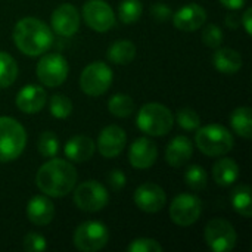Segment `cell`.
I'll use <instances>...</instances> for the list:
<instances>
[{"mask_svg": "<svg viewBox=\"0 0 252 252\" xmlns=\"http://www.w3.org/2000/svg\"><path fill=\"white\" fill-rule=\"evenodd\" d=\"M77 179L78 174L71 162L61 158H52L38 168L35 186L47 196L62 198L74 190Z\"/></svg>", "mask_w": 252, "mask_h": 252, "instance_id": "6da1fadb", "label": "cell"}, {"mask_svg": "<svg viewBox=\"0 0 252 252\" xmlns=\"http://www.w3.org/2000/svg\"><path fill=\"white\" fill-rule=\"evenodd\" d=\"M13 43L27 56H40L46 53L52 43V30L37 18H22L13 28Z\"/></svg>", "mask_w": 252, "mask_h": 252, "instance_id": "7a4b0ae2", "label": "cell"}, {"mask_svg": "<svg viewBox=\"0 0 252 252\" xmlns=\"http://www.w3.org/2000/svg\"><path fill=\"white\" fill-rule=\"evenodd\" d=\"M137 127L142 133L162 137L170 133L174 124V117L171 111L161 103H146L140 108L136 118Z\"/></svg>", "mask_w": 252, "mask_h": 252, "instance_id": "3957f363", "label": "cell"}, {"mask_svg": "<svg viewBox=\"0 0 252 252\" xmlns=\"http://www.w3.org/2000/svg\"><path fill=\"white\" fill-rule=\"evenodd\" d=\"M195 143L207 157H221L233 149L235 140L226 127L220 124H208L198 130Z\"/></svg>", "mask_w": 252, "mask_h": 252, "instance_id": "277c9868", "label": "cell"}, {"mask_svg": "<svg viewBox=\"0 0 252 252\" xmlns=\"http://www.w3.org/2000/svg\"><path fill=\"white\" fill-rule=\"evenodd\" d=\"M27 145V133L21 123L10 117H0V162L19 158Z\"/></svg>", "mask_w": 252, "mask_h": 252, "instance_id": "5b68a950", "label": "cell"}, {"mask_svg": "<svg viewBox=\"0 0 252 252\" xmlns=\"http://www.w3.org/2000/svg\"><path fill=\"white\" fill-rule=\"evenodd\" d=\"M72 241L78 251H100L109 241V230L100 221H86L75 229Z\"/></svg>", "mask_w": 252, "mask_h": 252, "instance_id": "8992f818", "label": "cell"}, {"mask_svg": "<svg viewBox=\"0 0 252 252\" xmlns=\"http://www.w3.org/2000/svg\"><path fill=\"white\" fill-rule=\"evenodd\" d=\"M112 78V69L105 62H92L80 75V87L87 96H102L111 87Z\"/></svg>", "mask_w": 252, "mask_h": 252, "instance_id": "52a82bcc", "label": "cell"}, {"mask_svg": "<svg viewBox=\"0 0 252 252\" xmlns=\"http://www.w3.org/2000/svg\"><path fill=\"white\" fill-rule=\"evenodd\" d=\"M109 202V193L103 185L96 180L80 183L74 192V204L86 213H97Z\"/></svg>", "mask_w": 252, "mask_h": 252, "instance_id": "ba28073f", "label": "cell"}, {"mask_svg": "<svg viewBox=\"0 0 252 252\" xmlns=\"http://www.w3.org/2000/svg\"><path fill=\"white\" fill-rule=\"evenodd\" d=\"M204 238L210 250L214 252H229L236 247L238 235L232 223L224 219H213L205 226Z\"/></svg>", "mask_w": 252, "mask_h": 252, "instance_id": "9c48e42d", "label": "cell"}, {"mask_svg": "<svg viewBox=\"0 0 252 252\" xmlns=\"http://www.w3.org/2000/svg\"><path fill=\"white\" fill-rule=\"evenodd\" d=\"M35 72L41 84H44L46 87H58L65 83L69 66L62 55L47 53L38 61Z\"/></svg>", "mask_w": 252, "mask_h": 252, "instance_id": "30bf717a", "label": "cell"}, {"mask_svg": "<svg viewBox=\"0 0 252 252\" xmlns=\"http://www.w3.org/2000/svg\"><path fill=\"white\" fill-rule=\"evenodd\" d=\"M202 214V201L192 193L177 195L170 205V217L173 223L182 227L192 226Z\"/></svg>", "mask_w": 252, "mask_h": 252, "instance_id": "8fae6325", "label": "cell"}, {"mask_svg": "<svg viewBox=\"0 0 252 252\" xmlns=\"http://www.w3.org/2000/svg\"><path fill=\"white\" fill-rule=\"evenodd\" d=\"M83 19L97 32H106L115 25L114 10L105 0H87L83 6Z\"/></svg>", "mask_w": 252, "mask_h": 252, "instance_id": "7c38bea8", "label": "cell"}, {"mask_svg": "<svg viewBox=\"0 0 252 252\" xmlns=\"http://www.w3.org/2000/svg\"><path fill=\"white\" fill-rule=\"evenodd\" d=\"M133 199L139 210L149 213V214L161 211L164 205L167 204V195L164 189L152 182H146L140 185L136 189Z\"/></svg>", "mask_w": 252, "mask_h": 252, "instance_id": "4fadbf2b", "label": "cell"}, {"mask_svg": "<svg viewBox=\"0 0 252 252\" xmlns=\"http://www.w3.org/2000/svg\"><path fill=\"white\" fill-rule=\"evenodd\" d=\"M50 22L56 34L62 37H71L80 28V15L74 4L63 3L53 10Z\"/></svg>", "mask_w": 252, "mask_h": 252, "instance_id": "5bb4252c", "label": "cell"}, {"mask_svg": "<svg viewBox=\"0 0 252 252\" xmlns=\"http://www.w3.org/2000/svg\"><path fill=\"white\" fill-rule=\"evenodd\" d=\"M127 136L126 131L118 126L105 127L97 139V149L103 158H115L118 157L126 146Z\"/></svg>", "mask_w": 252, "mask_h": 252, "instance_id": "9a60e30c", "label": "cell"}, {"mask_svg": "<svg viewBox=\"0 0 252 252\" xmlns=\"http://www.w3.org/2000/svg\"><path fill=\"white\" fill-rule=\"evenodd\" d=\"M173 24L182 31H196L207 21V10L198 3H188L173 16Z\"/></svg>", "mask_w": 252, "mask_h": 252, "instance_id": "2e32d148", "label": "cell"}, {"mask_svg": "<svg viewBox=\"0 0 252 252\" xmlns=\"http://www.w3.org/2000/svg\"><path fill=\"white\" fill-rule=\"evenodd\" d=\"M158 149L157 145L148 137L136 139L128 151V161L137 170H146L152 167L157 161Z\"/></svg>", "mask_w": 252, "mask_h": 252, "instance_id": "e0dca14e", "label": "cell"}, {"mask_svg": "<svg viewBox=\"0 0 252 252\" xmlns=\"http://www.w3.org/2000/svg\"><path fill=\"white\" fill-rule=\"evenodd\" d=\"M47 102V93L43 87L35 84L24 86L15 99L16 108L24 114H37L40 112Z\"/></svg>", "mask_w": 252, "mask_h": 252, "instance_id": "ac0fdd59", "label": "cell"}, {"mask_svg": "<svg viewBox=\"0 0 252 252\" xmlns=\"http://www.w3.org/2000/svg\"><path fill=\"white\" fill-rule=\"evenodd\" d=\"M27 217L35 226H47L55 217V207L46 196L35 195L27 204Z\"/></svg>", "mask_w": 252, "mask_h": 252, "instance_id": "d6986e66", "label": "cell"}, {"mask_svg": "<svg viewBox=\"0 0 252 252\" xmlns=\"http://www.w3.org/2000/svg\"><path fill=\"white\" fill-rule=\"evenodd\" d=\"M193 155V145L186 136H176L165 149V161L174 168L183 167Z\"/></svg>", "mask_w": 252, "mask_h": 252, "instance_id": "ffe728a7", "label": "cell"}, {"mask_svg": "<svg viewBox=\"0 0 252 252\" xmlns=\"http://www.w3.org/2000/svg\"><path fill=\"white\" fill-rule=\"evenodd\" d=\"M96 145L94 142L84 134H78L71 137L65 145V157L74 162H86L94 154Z\"/></svg>", "mask_w": 252, "mask_h": 252, "instance_id": "44dd1931", "label": "cell"}, {"mask_svg": "<svg viewBox=\"0 0 252 252\" xmlns=\"http://www.w3.org/2000/svg\"><path fill=\"white\" fill-rule=\"evenodd\" d=\"M213 65L221 74H236L242 68V56L230 47L217 49L213 55Z\"/></svg>", "mask_w": 252, "mask_h": 252, "instance_id": "7402d4cb", "label": "cell"}, {"mask_svg": "<svg viewBox=\"0 0 252 252\" xmlns=\"http://www.w3.org/2000/svg\"><path fill=\"white\" fill-rule=\"evenodd\" d=\"M241 174L239 165L230 159V158H221L219 159L213 167V177L214 182L220 186H230L235 182H238Z\"/></svg>", "mask_w": 252, "mask_h": 252, "instance_id": "603a6c76", "label": "cell"}, {"mask_svg": "<svg viewBox=\"0 0 252 252\" xmlns=\"http://www.w3.org/2000/svg\"><path fill=\"white\" fill-rule=\"evenodd\" d=\"M106 56L115 65H128L136 58V46L130 40H117L109 46Z\"/></svg>", "mask_w": 252, "mask_h": 252, "instance_id": "cb8c5ba5", "label": "cell"}, {"mask_svg": "<svg viewBox=\"0 0 252 252\" xmlns=\"http://www.w3.org/2000/svg\"><path fill=\"white\" fill-rule=\"evenodd\" d=\"M230 126L235 133L244 139L252 137V123H251V108L241 106L236 108L230 115Z\"/></svg>", "mask_w": 252, "mask_h": 252, "instance_id": "d4e9b609", "label": "cell"}, {"mask_svg": "<svg viewBox=\"0 0 252 252\" xmlns=\"http://www.w3.org/2000/svg\"><path fill=\"white\" fill-rule=\"evenodd\" d=\"M232 205L238 214H241L245 219H250L252 216V202H251V188L247 185L238 186L232 192Z\"/></svg>", "mask_w": 252, "mask_h": 252, "instance_id": "484cf974", "label": "cell"}, {"mask_svg": "<svg viewBox=\"0 0 252 252\" xmlns=\"http://www.w3.org/2000/svg\"><path fill=\"white\" fill-rule=\"evenodd\" d=\"M18 77L16 61L6 52H0V89H6L15 83Z\"/></svg>", "mask_w": 252, "mask_h": 252, "instance_id": "4316f807", "label": "cell"}, {"mask_svg": "<svg viewBox=\"0 0 252 252\" xmlns=\"http://www.w3.org/2000/svg\"><path fill=\"white\" fill-rule=\"evenodd\" d=\"M108 109L112 115L118 118H126L134 112V100L124 93L114 94L108 102Z\"/></svg>", "mask_w": 252, "mask_h": 252, "instance_id": "83f0119b", "label": "cell"}, {"mask_svg": "<svg viewBox=\"0 0 252 252\" xmlns=\"http://www.w3.org/2000/svg\"><path fill=\"white\" fill-rule=\"evenodd\" d=\"M143 13V6L140 0H123L118 7V16L124 24H133L139 21Z\"/></svg>", "mask_w": 252, "mask_h": 252, "instance_id": "f1b7e54d", "label": "cell"}, {"mask_svg": "<svg viewBox=\"0 0 252 252\" xmlns=\"http://www.w3.org/2000/svg\"><path fill=\"white\" fill-rule=\"evenodd\" d=\"M49 111H50V114L55 118L63 120V118L71 115V112H72V102L65 94H53L50 97Z\"/></svg>", "mask_w": 252, "mask_h": 252, "instance_id": "f546056e", "label": "cell"}, {"mask_svg": "<svg viewBox=\"0 0 252 252\" xmlns=\"http://www.w3.org/2000/svg\"><path fill=\"white\" fill-rule=\"evenodd\" d=\"M38 152L44 158H55L59 152V140L53 131H44L38 139Z\"/></svg>", "mask_w": 252, "mask_h": 252, "instance_id": "4dcf8cb0", "label": "cell"}, {"mask_svg": "<svg viewBox=\"0 0 252 252\" xmlns=\"http://www.w3.org/2000/svg\"><path fill=\"white\" fill-rule=\"evenodd\" d=\"M176 121L179 124V127L192 131V130H198L201 126V117L198 115V112L192 108H182L177 111L176 114Z\"/></svg>", "mask_w": 252, "mask_h": 252, "instance_id": "1f68e13d", "label": "cell"}, {"mask_svg": "<svg viewBox=\"0 0 252 252\" xmlns=\"http://www.w3.org/2000/svg\"><path fill=\"white\" fill-rule=\"evenodd\" d=\"M186 185L193 190H202L207 186V171L201 165H190L185 173Z\"/></svg>", "mask_w": 252, "mask_h": 252, "instance_id": "d6a6232c", "label": "cell"}, {"mask_svg": "<svg viewBox=\"0 0 252 252\" xmlns=\"http://www.w3.org/2000/svg\"><path fill=\"white\" fill-rule=\"evenodd\" d=\"M223 38H224V35H223V31L219 25L210 24L202 31V41L208 47H213V49L220 47V44L223 43Z\"/></svg>", "mask_w": 252, "mask_h": 252, "instance_id": "836d02e7", "label": "cell"}, {"mask_svg": "<svg viewBox=\"0 0 252 252\" xmlns=\"http://www.w3.org/2000/svg\"><path fill=\"white\" fill-rule=\"evenodd\" d=\"M128 252H162V247L158 244V241L151 238H137L130 242Z\"/></svg>", "mask_w": 252, "mask_h": 252, "instance_id": "e575fe53", "label": "cell"}, {"mask_svg": "<svg viewBox=\"0 0 252 252\" xmlns=\"http://www.w3.org/2000/svg\"><path fill=\"white\" fill-rule=\"evenodd\" d=\"M22 245L27 252H43L47 248V242H46L44 236L40 233H34V232L24 236Z\"/></svg>", "mask_w": 252, "mask_h": 252, "instance_id": "d590c367", "label": "cell"}, {"mask_svg": "<svg viewBox=\"0 0 252 252\" xmlns=\"http://www.w3.org/2000/svg\"><path fill=\"white\" fill-rule=\"evenodd\" d=\"M151 15L154 16V19L162 22V21H168L173 16V12L165 3H155L151 7Z\"/></svg>", "mask_w": 252, "mask_h": 252, "instance_id": "8d00e7d4", "label": "cell"}, {"mask_svg": "<svg viewBox=\"0 0 252 252\" xmlns=\"http://www.w3.org/2000/svg\"><path fill=\"white\" fill-rule=\"evenodd\" d=\"M108 182L114 190H121L126 186V174L121 170H114L108 174Z\"/></svg>", "mask_w": 252, "mask_h": 252, "instance_id": "74e56055", "label": "cell"}, {"mask_svg": "<svg viewBox=\"0 0 252 252\" xmlns=\"http://www.w3.org/2000/svg\"><path fill=\"white\" fill-rule=\"evenodd\" d=\"M251 19H252V9L251 7H248V9L244 12V15L241 16V22H242V25H244V28H245V31H247V34H248V35H251L252 34Z\"/></svg>", "mask_w": 252, "mask_h": 252, "instance_id": "f35d334b", "label": "cell"}, {"mask_svg": "<svg viewBox=\"0 0 252 252\" xmlns=\"http://www.w3.org/2000/svg\"><path fill=\"white\" fill-rule=\"evenodd\" d=\"M245 1L247 0H220V3L227 7V9H232V10H238V9H242L245 6Z\"/></svg>", "mask_w": 252, "mask_h": 252, "instance_id": "ab89813d", "label": "cell"}, {"mask_svg": "<svg viewBox=\"0 0 252 252\" xmlns=\"http://www.w3.org/2000/svg\"><path fill=\"white\" fill-rule=\"evenodd\" d=\"M226 22H227V25H230L232 28H236V27H238V24H236V15H230V16L226 19Z\"/></svg>", "mask_w": 252, "mask_h": 252, "instance_id": "60d3db41", "label": "cell"}]
</instances>
